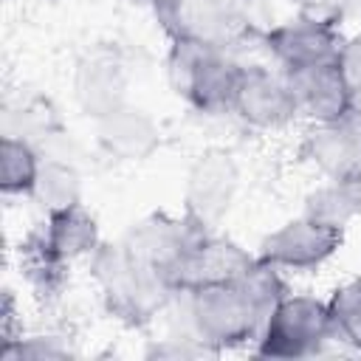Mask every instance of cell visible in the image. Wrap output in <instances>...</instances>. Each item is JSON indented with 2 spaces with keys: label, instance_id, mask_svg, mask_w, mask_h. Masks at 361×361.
Masks as SVG:
<instances>
[{
  "label": "cell",
  "instance_id": "cell-1",
  "mask_svg": "<svg viewBox=\"0 0 361 361\" xmlns=\"http://www.w3.org/2000/svg\"><path fill=\"white\" fill-rule=\"evenodd\" d=\"M290 293L279 268L257 262L234 282L203 285L175 290L164 316H169V333H180L212 350L254 347L271 310Z\"/></svg>",
  "mask_w": 361,
  "mask_h": 361
},
{
  "label": "cell",
  "instance_id": "cell-2",
  "mask_svg": "<svg viewBox=\"0 0 361 361\" xmlns=\"http://www.w3.org/2000/svg\"><path fill=\"white\" fill-rule=\"evenodd\" d=\"M90 276L99 288L102 307L124 327H147L164 316L172 288L147 265L130 257L121 240L102 243L87 259Z\"/></svg>",
  "mask_w": 361,
  "mask_h": 361
},
{
  "label": "cell",
  "instance_id": "cell-3",
  "mask_svg": "<svg viewBox=\"0 0 361 361\" xmlns=\"http://www.w3.org/2000/svg\"><path fill=\"white\" fill-rule=\"evenodd\" d=\"M231 51L203 39H169L166 82L169 90L195 113L223 116L231 113V99L240 76Z\"/></svg>",
  "mask_w": 361,
  "mask_h": 361
},
{
  "label": "cell",
  "instance_id": "cell-4",
  "mask_svg": "<svg viewBox=\"0 0 361 361\" xmlns=\"http://www.w3.org/2000/svg\"><path fill=\"white\" fill-rule=\"evenodd\" d=\"M251 3L254 0H149L169 39H203L226 51L248 37L257 39L259 28L251 23Z\"/></svg>",
  "mask_w": 361,
  "mask_h": 361
},
{
  "label": "cell",
  "instance_id": "cell-5",
  "mask_svg": "<svg viewBox=\"0 0 361 361\" xmlns=\"http://www.w3.org/2000/svg\"><path fill=\"white\" fill-rule=\"evenodd\" d=\"M330 341L327 302L310 293H288L271 310L251 353L262 358H313Z\"/></svg>",
  "mask_w": 361,
  "mask_h": 361
},
{
  "label": "cell",
  "instance_id": "cell-6",
  "mask_svg": "<svg viewBox=\"0 0 361 361\" xmlns=\"http://www.w3.org/2000/svg\"><path fill=\"white\" fill-rule=\"evenodd\" d=\"M209 228H214V226L200 223L189 212H183V214L152 212V214L141 217L138 223H133L124 231L121 243L133 259H138L141 265L155 271L175 290L178 271L183 268L186 257L192 254V248L200 243V237Z\"/></svg>",
  "mask_w": 361,
  "mask_h": 361
},
{
  "label": "cell",
  "instance_id": "cell-7",
  "mask_svg": "<svg viewBox=\"0 0 361 361\" xmlns=\"http://www.w3.org/2000/svg\"><path fill=\"white\" fill-rule=\"evenodd\" d=\"M344 34L338 23L293 14L271 28H259L257 45L268 54L271 65H276L282 73H302L319 65L338 62Z\"/></svg>",
  "mask_w": 361,
  "mask_h": 361
},
{
  "label": "cell",
  "instance_id": "cell-8",
  "mask_svg": "<svg viewBox=\"0 0 361 361\" xmlns=\"http://www.w3.org/2000/svg\"><path fill=\"white\" fill-rule=\"evenodd\" d=\"M228 116L257 133H282L296 118H302L288 73H282L276 65L257 62L240 65Z\"/></svg>",
  "mask_w": 361,
  "mask_h": 361
},
{
  "label": "cell",
  "instance_id": "cell-9",
  "mask_svg": "<svg viewBox=\"0 0 361 361\" xmlns=\"http://www.w3.org/2000/svg\"><path fill=\"white\" fill-rule=\"evenodd\" d=\"M341 245H344V228L299 214L268 231L257 245V257L279 271L313 274L324 268L341 251Z\"/></svg>",
  "mask_w": 361,
  "mask_h": 361
},
{
  "label": "cell",
  "instance_id": "cell-10",
  "mask_svg": "<svg viewBox=\"0 0 361 361\" xmlns=\"http://www.w3.org/2000/svg\"><path fill=\"white\" fill-rule=\"evenodd\" d=\"M237 192H240V166L234 155L226 149H206L192 161L186 172L183 212L217 228L231 212Z\"/></svg>",
  "mask_w": 361,
  "mask_h": 361
},
{
  "label": "cell",
  "instance_id": "cell-11",
  "mask_svg": "<svg viewBox=\"0 0 361 361\" xmlns=\"http://www.w3.org/2000/svg\"><path fill=\"white\" fill-rule=\"evenodd\" d=\"M93 138L107 158L121 164H138L161 149L164 130L149 110L127 102L118 110L93 121Z\"/></svg>",
  "mask_w": 361,
  "mask_h": 361
},
{
  "label": "cell",
  "instance_id": "cell-12",
  "mask_svg": "<svg viewBox=\"0 0 361 361\" xmlns=\"http://www.w3.org/2000/svg\"><path fill=\"white\" fill-rule=\"evenodd\" d=\"M299 158L324 180L344 178L361 161V110L355 107L338 121L310 124L302 135Z\"/></svg>",
  "mask_w": 361,
  "mask_h": 361
},
{
  "label": "cell",
  "instance_id": "cell-13",
  "mask_svg": "<svg viewBox=\"0 0 361 361\" xmlns=\"http://www.w3.org/2000/svg\"><path fill=\"white\" fill-rule=\"evenodd\" d=\"M127 68L110 48L87 51L73 73V99L87 118H102L127 104Z\"/></svg>",
  "mask_w": 361,
  "mask_h": 361
},
{
  "label": "cell",
  "instance_id": "cell-14",
  "mask_svg": "<svg viewBox=\"0 0 361 361\" xmlns=\"http://www.w3.org/2000/svg\"><path fill=\"white\" fill-rule=\"evenodd\" d=\"M290 87L299 102V113L310 124L338 121L358 107V90L350 85L338 62L319 65L302 73H290Z\"/></svg>",
  "mask_w": 361,
  "mask_h": 361
},
{
  "label": "cell",
  "instance_id": "cell-15",
  "mask_svg": "<svg viewBox=\"0 0 361 361\" xmlns=\"http://www.w3.org/2000/svg\"><path fill=\"white\" fill-rule=\"evenodd\" d=\"M257 262V254L243 248L237 240L220 234L217 228H209L200 243L186 257L183 268L178 271L175 290L203 288V285H220L240 279L251 265Z\"/></svg>",
  "mask_w": 361,
  "mask_h": 361
},
{
  "label": "cell",
  "instance_id": "cell-16",
  "mask_svg": "<svg viewBox=\"0 0 361 361\" xmlns=\"http://www.w3.org/2000/svg\"><path fill=\"white\" fill-rule=\"evenodd\" d=\"M28 237L54 259L68 265H73L76 259H90L93 251L104 243L99 220L85 203L45 214V220L37 228H31Z\"/></svg>",
  "mask_w": 361,
  "mask_h": 361
},
{
  "label": "cell",
  "instance_id": "cell-17",
  "mask_svg": "<svg viewBox=\"0 0 361 361\" xmlns=\"http://www.w3.org/2000/svg\"><path fill=\"white\" fill-rule=\"evenodd\" d=\"M6 133L34 144L42 155H54V144L65 141V127L54 110V104L42 96L20 99L6 107Z\"/></svg>",
  "mask_w": 361,
  "mask_h": 361
},
{
  "label": "cell",
  "instance_id": "cell-18",
  "mask_svg": "<svg viewBox=\"0 0 361 361\" xmlns=\"http://www.w3.org/2000/svg\"><path fill=\"white\" fill-rule=\"evenodd\" d=\"M31 200L42 209V214L85 203V183L79 166L65 155H42Z\"/></svg>",
  "mask_w": 361,
  "mask_h": 361
},
{
  "label": "cell",
  "instance_id": "cell-19",
  "mask_svg": "<svg viewBox=\"0 0 361 361\" xmlns=\"http://www.w3.org/2000/svg\"><path fill=\"white\" fill-rule=\"evenodd\" d=\"M39 164L42 152L34 144L6 133L0 141V192L6 197H31Z\"/></svg>",
  "mask_w": 361,
  "mask_h": 361
},
{
  "label": "cell",
  "instance_id": "cell-20",
  "mask_svg": "<svg viewBox=\"0 0 361 361\" xmlns=\"http://www.w3.org/2000/svg\"><path fill=\"white\" fill-rule=\"evenodd\" d=\"M20 274L25 276V285L37 299H59L71 279V265L54 259L48 251H42L31 237L20 243Z\"/></svg>",
  "mask_w": 361,
  "mask_h": 361
},
{
  "label": "cell",
  "instance_id": "cell-21",
  "mask_svg": "<svg viewBox=\"0 0 361 361\" xmlns=\"http://www.w3.org/2000/svg\"><path fill=\"white\" fill-rule=\"evenodd\" d=\"M324 302L330 313L333 341L353 353H361V276L336 285Z\"/></svg>",
  "mask_w": 361,
  "mask_h": 361
},
{
  "label": "cell",
  "instance_id": "cell-22",
  "mask_svg": "<svg viewBox=\"0 0 361 361\" xmlns=\"http://www.w3.org/2000/svg\"><path fill=\"white\" fill-rule=\"evenodd\" d=\"M302 214L347 231V223L353 217H358L361 212H358V206L353 203V197L347 195V189L338 180H324V183H319L316 189H310L305 195Z\"/></svg>",
  "mask_w": 361,
  "mask_h": 361
},
{
  "label": "cell",
  "instance_id": "cell-23",
  "mask_svg": "<svg viewBox=\"0 0 361 361\" xmlns=\"http://www.w3.org/2000/svg\"><path fill=\"white\" fill-rule=\"evenodd\" d=\"M73 350L62 336L54 333H37V336H17L0 347V358L11 361H54V358H71Z\"/></svg>",
  "mask_w": 361,
  "mask_h": 361
},
{
  "label": "cell",
  "instance_id": "cell-24",
  "mask_svg": "<svg viewBox=\"0 0 361 361\" xmlns=\"http://www.w3.org/2000/svg\"><path fill=\"white\" fill-rule=\"evenodd\" d=\"M149 358H200V355H214L212 350H206L203 344H197L195 338L189 336H180V333H169L166 338L155 341L149 350H147Z\"/></svg>",
  "mask_w": 361,
  "mask_h": 361
},
{
  "label": "cell",
  "instance_id": "cell-25",
  "mask_svg": "<svg viewBox=\"0 0 361 361\" xmlns=\"http://www.w3.org/2000/svg\"><path fill=\"white\" fill-rule=\"evenodd\" d=\"M296 14H307V17H319V20H330V23H344L347 14H353L347 0H288Z\"/></svg>",
  "mask_w": 361,
  "mask_h": 361
},
{
  "label": "cell",
  "instance_id": "cell-26",
  "mask_svg": "<svg viewBox=\"0 0 361 361\" xmlns=\"http://www.w3.org/2000/svg\"><path fill=\"white\" fill-rule=\"evenodd\" d=\"M338 65H341L344 76L350 79V85H353V87L358 90V96H361V31L344 39L341 54H338Z\"/></svg>",
  "mask_w": 361,
  "mask_h": 361
},
{
  "label": "cell",
  "instance_id": "cell-27",
  "mask_svg": "<svg viewBox=\"0 0 361 361\" xmlns=\"http://www.w3.org/2000/svg\"><path fill=\"white\" fill-rule=\"evenodd\" d=\"M338 183L347 189V195L353 197V203L358 206V212H361V161L344 175V178H338Z\"/></svg>",
  "mask_w": 361,
  "mask_h": 361
},
{
  "label": "cell",
  "instance_id": "cell-28",
  "mask_svg": "<svg viewBox=\"0 0 361 361\" xmlns=\"http://www.w3.org/2000/svg\"><path fill=\"white\" fill-rule=\"evenodd\" d=\"M347 3H350V8H353V11H358V8H361V0H347Z\"/></svg>",
  "mask_w": 361,
  "mask_h": 361
},
{
  "label": "cell",
  "instance_id": "cell-29",
  "mask_svg": "<svg viewBox=\"0 0 361 361\" xmlns=\"http://www.w3.org/2000/svg\"><path fill=\"white\" fill-rule=\"evenodd\" d=\"M358 110H361V99H358Z\"/></svg>",
  "mask_w": 361,
  "mask_h": 361
},
{
  "label": "cell",
  "instance_id": "cell-30",
  "mask_svg": "<svg viewBox=\"0 0 361 361\" xmlns=\"http://www.w3.org/2000/svg\"><path fill=\"white\" fill-rule=\"evenodd\" d=\"M358 14H361V8H358Z\"/></svg>",
  "mask_w": 361,
  "mask_h": 361
}]
</instances>
